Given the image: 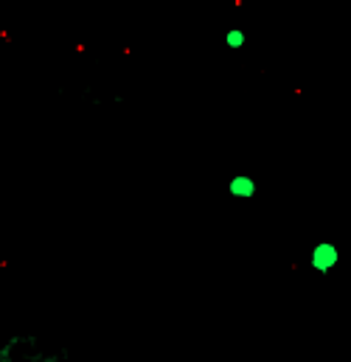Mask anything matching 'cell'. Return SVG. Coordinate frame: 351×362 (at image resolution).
<instances>
[{
	"label": "cell",
	"mask_w": 351,
	"mask_h": 362,
	"mask_svg": "<svg viewBox=\"0 0 351 362\" xmlns=\"http://www.w3.org/2000/svg\"><path fill=\"white\" fill-rule=\"evenodd\" d=\"M245 42H248V34H245L242 28H231V31L225 34V45H228L231 51H239V48H245Z\"/></svg>",
	"instance_id": "3957f363"
},
{
	"label": "cell",
	"mask_w": 351,
	"mask_h": 362,
	"mask_svg": "<svg viewBox=\"0 0 351 362\" xmlns=\"http://www.w3.org/2000/svg\"><path fill=\"white\" fill-rule=\"evenodd\" d=\"M256 180L251 177V175H234L231 180H228V194L234 197V199H253L256 197Z\"/></svg>",
	"instance_id": "7a4b0ae2"
},
{
	"label": "cell",
	"mask_w": 351,
	"mask_h": 362,
	"mask_svg": "<svg viewBox=\"0 0 351 362\" xmlns=\"http://www.w3.org/2000/svg\"><path fill=\"white\" fill-rule=\"evenodd\" d=\"M338 264H340V247H338L335 242L323 239V242H318V245L312 247V253H309V267L318 272V275H329Z\"/></svg>",
	"instance_id": "6da1fadb"
}]
</instances>
